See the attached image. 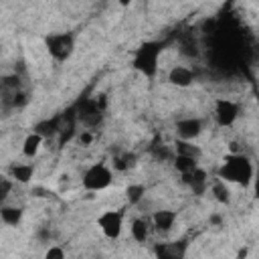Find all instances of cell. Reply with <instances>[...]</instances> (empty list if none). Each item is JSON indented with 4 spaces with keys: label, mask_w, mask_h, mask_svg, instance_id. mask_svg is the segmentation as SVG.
Here are the masks:
<instances>
[{
    "label": "cell",
    "mask_w": 259,
    "mask_h": 259,
    "mask_svg": "<svg viewBox=\"0 0 259 259\" xmlns=\"http://www.w3.org/2000/svg\"><path fill=\"white\" fill-rule=\"evenodd\" d=\"M219 180H223L227 184L249 186L255 180V168L245 154L231 152L223 158V164L219 168Z\"/></svg>",
    "instance_id": "6da1fadb"
},
{
    "label": "cell",
    "mask_w": 259,
    "mask_h": 259,
    "mask_svg": "<svg viewBox=\"0 0 259 259\" xmlns=\"http://www.w3.org/2000/svg\"><path fill=\"white\" fill-rule=\"evenodd\" d=\"M111 182H113V172L105 164H93L81 176V184L89 192H101V190L109 188Z\"/></svg>",
    "instance_id": "7a4b0ae2"
},
{
    "label": "cell",
    "mask_w": 259,
    "mask_h": 259,
    "mask_svg": "<svg viewBox=\"0 0 259 259\" xmlns=\"http://www.w3.org/2000/svg\"><path fill=\"white\" fill-rule=\"evenodd\" d=\"M160 45L158 42H146L136 51L134 67L144 73L146 77H154L158 71V57H160Z\"/></svg>",
    "instance_id": "3957f363"
},
{
    "label": "cell",
    "mask_w": 259,
    "mask_h": 259,
    "mask_svg": "<svg viewBox=\"0 0 259 259\" xmlns=\"http://www.w3.org/2000/svg\"><path fill=\"white\" fill-rule=\"evenodd\" d=\"M45 45H47L49 55H51L55 61L63 63V61H67V59L73 55L75 38H73V34H69V32H55V34H49V36L45 38Z\"/></svg>",
    "instance_id": "277c9868"
},
{
    "label": "cell",
    "mask_w": 259,
    "mask_h": 259,
    "mask_svg": "<svg viewBox=\"0 0 259 259\" xmlns=\"http://www.w3.org/2000/svg\"><path fill=\"white\" fill-rule=\"evenodd\" d=\"M97 227L103 233V237H107L111 241L117 239L121 235V231H123V212L121 210H113V208L103 210L97 217Z\"/></svg>",
    "instance_id": "5b68a950"
},
{
    "label": "cell",
    "mask_w": 259,
    "mask_h": 259,
    "mask_svg": "<svg viewBox=\"0 0 259 259\" xmlns=\"http://www.w3.org/2000/svg\"><path fill=\"white\" fill-rule=\"evenodd\" d=\"M237 117H239V105L235 101L225 99V97L214 101V119H217V123L221 127L233 125L237 121Z\"/></svg>",
    "instance_id": "8992f818"
},
{
    "label": "cell",
    "mask_w": 259,
    "mask_h": 259,
    "mask_svg": "<svg viewBox=\"0 0 259 259\" xmlns=\"http://www.w3.org/2000/svg\"><path fill=\"white\" fill-rule=\"evenodd\" d=\"M77 119H79L81 125H85L87 130H93V127H97V125L103 121V109L97 105V101H85V103L79 107Z\"/></svg>",
    "instance_id": "52a82bcc"
},
{
    "label": "cell",
    "mask_w": 259,
    "mask_h": 259,
    "mask_svg": "<svg viewBox=\"0 0 259 259\" xmlns=\"http://www.w3.org/2000/svg\"><path fill=\"white\" fill-rule=\"evenodd\" d=\"M202 134V119L200 117H182L176 121V136L184 142H194Z\"/></svg>",
    "instance_id": "ba28073f"
},
{
    "label": "cell",
    "mask_w": 259,
    "mask_h": 259,
    "mask_svg": "<svg viewBox=\"0 0 259 259\" xmlns=\"http://www.w3.org/2000/svg\"><path fill=\"white\" fill-rule=\"evenodd\" d=\"M156 259H184L186 257V243L184 241H164L154 247Z\"/></svg>",
    "instance_id": "9c48e42d"
},
{
    "label": "cell",
    "mask_w": 259,
    "mask_h": 259,
    "mask_svg": "<svg viewBox=\"0 0 259 259\" xmlns=\"http://www.w3.org/2000/svg\"><path fill=\"white\" fill-rule=\"evenodd\" d=\"M168 83L174 87H180V89L190 87L194 83V73H192V69H188L184 65H174L168 71Z\"/></svg>",
    "instance_id": "30bf717a"
},
{
    "label": "cell",
    "mask_w": 259,
    "mask_h": 259,
    "mask_svg": "<svg viewBox=\"0 0 259 259\" xmlns=\"http://www.w3.org/2000/svg\"><path fill=\"white\" fill-rule=\"evenodd\" d=\"M176 212L174 210H170V208H160V210H156L154 214H152V225H154V229L156 231H160V233H168L174 225H176Z\"/></svg>",
    "instance_id": "8fae6325"
},
{
    "label": "cell",
    "mask_w": 259,
    "mask_h": 259,
    "mask_svg": "<svg viewBox=\"0 0 259 259\" xmlns=\"http://www.w3.org/2000/svg\"><path fill=\"white\" fill-rule=\"evenodd\" d=\"M22 214H24V210L20 206H16V204H6L4 202L0 206V219L8 227H18L20 221H22Z\"/></svg>",
    "instance_id": "7c38bea8"
},
{
    "label": "cell",
    "mask_w": 259,
    "mask_h": 259,
    "mask_svg": "<svg viewBox=\"0 0 259 259\" xmlns=\"http://www.w3.org/2000/svg\"><path fill=\"white\" fill-rule=\"evenodd\" d=\"M32 176H34V166L28 164V162H20V164H14V166L10 168V178H12L14 182L26 184V182L32 180Z\"/></svg>",
    "instance_id": "4fadbf2b"
},
{
    "label": "cell",
    "mask_w": 259,
    "mask_h": 259,
    "mask_svg": "<svg viewBox=\"0 0 259 259\" xmlns=\"http://www.w3.org/2000/svg\"><path fill=\"white\" fill-rule=\"evenodd\" d=\"M130 233L136 243H146L150 237V221L148 219H134L130 223Z\"/></svg>",
    "instance_id": "5bb4252c"
},
{
    "label": "cell",
    "mask_w": 259,
    "mask_h": 259,
    "mask_svg": "<svg viewBox=\"0 0 259 259\" xmlns=\"http://www.w3.org/2000/svg\"><path fill=\"white\" fill-rule=\"evenodd\" d=\"M42 142H45V138H42L40 134L30 132V134L24 138V142H22V156L34 158V156L38 154V150L42 148Z\"/></svg>",
    "instance_id": "9a60e30c"
},
{
    "label": "cell",
    "mask_w": 259,
    "mask_h": 259,
    "mask_svg": "<svg viewBox=\"0 0 259 259\" xmlns=\"http://www.w3.org/2000/svg\"><path fill=\"white\" fill-rule=\"evenodd\" d=\"M176 156H188V158H194L198 160L200 158V148L194 146L192 142H184V140H176Z\"/></svg>",
    "instance_id": "2e32d148"
},
{
    "label": "cell",
    "mask_w": 259,
    "mask_h": 259,
    "mask_svg": "<svg viewBox=\"0 0 259 259\" xmlns=\"http://www.w3.org/2000/svg\"><path fill=\"white\" fill-rule=\"evenodd\" d=\"M174 168H176L182 176H186V174H190V172H194V170L198 168V160L188 158V156H176V158H174Z\"/></svg>",
    "instance_id": "e0dca14e"
},
{
    "label": "cell",
    "mask_w": 259,
    "mask_h": 259,
    "mask_svg": "<svg viewBox=\"0 0 259 259\" xmlns=\"http://www.w3.org/2000/svg\"><path fill=\"white\" fill-rule=\"evenodd\" d=\"M210 192H212V196L217 198V202H221V204H229V202H231V190H229L227 182L217 180V182L210 186Z\"/></svg>",
    "instance_id": "ac0fdd59"
},
{
    "label": "cell",
    "mask_w": 259,
    "mask_h": 259,
    "mask_svg": "<svg viewBox=\"0 0 259 259\" xmlns=\"http://www.w3.org/2000/svg\"><path fill=\"white\" fill-rule=\"evenodd\" d=\"M136 166V154H130V152H125V154H121V156H115L113 158V168L115 170H130V168H134Z\"/></svg>",
    "instance_id": "d6986e66"
},
{
    "label": "cell",
    "mask_w": 259,
    "mask_h": 259,
    "mask_svg": "<svg viewBox=\"0 0 259 259\" xmlns=\"http://www.w3.org/2000/svg\"><path fill=\"white\" fill-rule=\"evenodd\" d=\"M146 194V186L144 184H130L125 188V196L130 200V204H138Z\"/></svg>",
    "instance_id": "ffe728a7"
},
{
    "label": "cell",
    "mask_w": 259,
    "mask_h": 259,
    "mask_svg": "<svg viewBox=\"0 0 259 259\" xmlns=\"http://www.w3.org/2000/svg\"><path fill=\"white\" fill-rule=\"evenodd\" d=\"M12 178L10 176H4V178H0V198H2V204L6 202V198H8V194H10V190H12Z\"/></svg>",
    "instance_id": "44dd1931"
},
{
    "label": "cell",
    "mask_w": 259,
    "mask_h": 259,
    "mask_svg": "<svg viewBox=\"0 0 259 259\" xmlns=\"http://www.w3.org/2000/svg\"><path fill=\"white\" fill-rule=\"evenodd\" d=\"M67 255H65V249L63 247H59V245H51L47 251H45V255H42V259H65Z\"/></svg>",
    "instance_id": "7402d4cb"
},
{
    "label": "cell",
    "mask_w": 259,
    "mask_h": 259,
    "mask_svg": "<svg viewBox=\"0 0 259 259\" xmlns=\"http://www.w3.org/2000/svg\"><path fill=\"white\" fill-rule=\"evenodd\" d=\"M79 142H81L83 146H91V144H93V134H91V130H83V132L79 134Z\"/></svg>",
    "instance_id": "603a6c76"
},
{
    "label": "cell",
    "mask_w": 259,
    "mask_h": 259,
    "mask_svg": "<svg viewBox=\"0 0 259 259\" xmlns=\"http://www.w3.org/2000/svg\"><path fill=\"white\" fill-rule=\"evenodd\" d=\"M4 87H18V77L16 75H8V77H4Z\"/></svg>",
    "instance_id": "cb8c5ba5"
},
{
    "label": "cell",
    "mask_w": 259,
    "mask_h": 259,
    "mask_svg": "<svg viewBox=\"0 0 259 259\" xmlns=\"http://www.w3.org/2000/svg\"><path fill=\"white\" fill-rule=\"evenodd\" d=\"M12 103H14V105H22V103H26V95H24V93H20V91H18V93H14Z\"/></svg>",
    "instance_id": "d4e9b609"
},
{
    "label": "cell",
    "mask_w": 259,
    "mask_h": 259,
    "mask_svg": "<svg viewBox=\"0 0 259 259\" xmlns=\"http://www.w3.org/2000/svg\"><path fill=\"white\" fill-rule=\"evenodd\" d=\"M49 237H51V233H49V229H42V231L38 233V239H40V241H47Z\"/></svg>",
    "instance_id": "484cf974"
},
{
    "label": "cell",
    "mask_w": 259,
    "mask_h": 259,
    "mask_svg": "<svg viewBox=\"0 0 259 259\" xmlns=\"http://www.w3.org/2000/svg\"><path fill=\"white\" fill-rule=\"evenodd\" d=\"M253 182H255V194H257V198H259V170L255 172V180H253Z\"/></svg>",
    "instance_id": "4316f807"
},
{
    "label": "cell",
    "mask_w": 259,
    "mask_h": 259,
    "mask_svg": "<svg viewBox=\"0 0 259 259\" xmlns=\"http://www.w3.org/2000/svg\"><path fill=\"white\" fill-rule=\"evenodd\" d=\"M247 253H249V251H247L245 247H243V249H239V253H237V259H245V257H247Z\"/></svg>",
    "instance_id": "83f0119b"
},
{
    "label": "cell",
    "mask_w": 259,
    "mask_h": 259,
    "mask_svg": "<svg viewBox=\"0 0 259 259\" xmlns=\"http://www.w3.org/2000/svg\"><path fill=\"white\" fill-rule=\"evenodd\" d=\"M210 223H214V225H219V223H221V217H217V214H214V217H210Z\"/></svg>",
    "instance_id": "f1b7e54d"
},
{
    "label": "cell",
    "mask_w": 259,
    "mask_h": 259,
    "mask_svg": "<svg viewBox=\"0 0 259 259\" xmlns=\"http://www.w3.org/2000/svg\"><path fill=\"white\" fill-rule=\"evenodd\" d=\"M95 259H103V257H95Z\"/></svg>",
    "instance_id": "f546056e"
}]
</instances>
